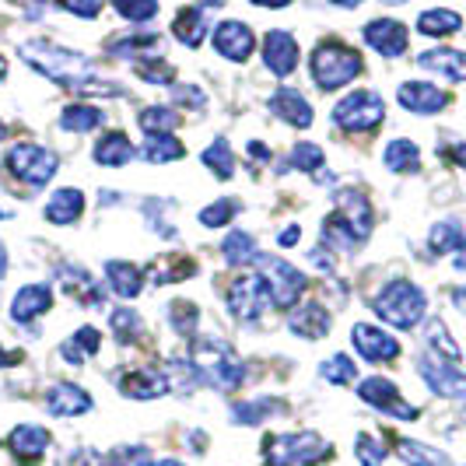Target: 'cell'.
<instances>
[{"instance_id": "cell-1", "label": "cell", "mask_w": 466, "mask_h": 466, "mask_svg": "<svg viewBox=\"0 0 466 466\" xmlns=\"http://www.w3.org/2000/svg\"><path fill=\"white\" fill-rule=\"evenodd\" d=\"M18 56H22L28 67H35L43 77H49L53 85H60V88H81V85H88L95 77L92 64H88V56H81V53H74L67 46H56V43H46V39H28L18 46Z\"/></svg>"}, {"instance_id": "cell-2", "label": "cell", "mask_w": 466, "mask_h": 466, "mask_svg": "<svg viewBox=\"0 0 466 466\" xmlns=\"http://www.w3.org/2000/svg\"><path fill=\"white\" fill-rule=\"evenodd\" d=\"M189 365L200 375V386H214L221 393H235L246 379V365L235 348L221 337H193L189 340Z\"/></svg>"}, {"instance_id": "cell-3", "label": "cell", "mask_w": 466, "mask_h": 466, "mask_svg": "<svg viewBox=\"0 0 466 466\" xmlns=\"http://www.w3.org/2000/svg\"><path fill=\"white\" fill-rule=\"evenodd\" d=\"M424 312H428V299L414 280L397 278L375 295V316L397 329H414L424 319Z\"/></svg>"}, {"instance_id": "cell-4", "label": "cell", "mask_w": 466, "mask_h": 466, "mask_svg": "<svg viewBox=\"0 0 466 466\" xmlns=\"http://www.w3.org/2000/svg\"><path fill=\"white\" fill-rule=\"evenodd\" d=\"M309 67H312V81H316L323 92H337V88L350 85V81L361 74V53L344 46L340 39H329V43H319V46H316Z\"/></svg>"}, {"instance_id": "cell-5", "label": "cell", "mask_w": 466, "mask_h": 466, "mask_svg": "<svg viewBox=\"0 0 466 466\" xmlns=\"http://www.w3.org/2000/svg\"><path fill=\"white\" fill-rule=\"evenodd\" d=\"M329 456V445L316 431H295V435H270L263 442L267 466H316Z\"/></svg>"}, {"instance_id": "cell-6", "label": "cell", "mask_w": 466, "mask_h": 466, "mask_svg": "<svg viewBox=\"0 0 466 466\" xmlns=\"http://www.w3.org/2000/svg\"><path fill=\"white\" fill-rule=\"evenodd\" d=\"M386 119V98L372 88H358V92L344 95L333 109V123L348 134H365V130H375L379 123Z\"/></svg>"}, {"instance_id": "cell-7", "label": "cell", "mask_w": 466, "mask_h": 466, "mask_svg": "<svg viewBox=\"0 0 466 466\" xmlns=\"http://www.w3.org/2000/svg\"><path fill=\"white\" fill-rule=\"evenodd\" d=\"M257 263L259 278L267 280V291H270V302L278 305V309H291V305L302 299L305 291V274H299V267H291L288 259L280 257H263V253H257Z\"/></svg>"}, {"instance_id": "cell-8", "label": "cell", "mask_w": 466, "mask_h": 466, "mask_svg": "<svg viewBox=\"0 0 466 466\" xmlns=\"http://www.w3.org/2000/svg\"><path fill=\"white\" fill-rule=\"evenodd\" d=\"M7 168L22 179L25 187L39 189L56 176L60 162H56V155H53L49 147H43V144H15V147L7 151Z\"/></svg>"}, {"instance_id": "cell-9", "label": "cell", "mask_w": 466, "mask_h": 466, "mask_svg": "<svg viewBox=\"0 0 466 466\" xmlns=\"http://www.w3.org/2000/svg\"><path fill=\"white\" fill-rule=\"evenodd\" d=\"M270 291H267V280L259 274H238L228 288V309L235 312V319L242 323H253L259 319L267 309H270Z\"/></svg>"}, {"instance_id": "cell-10", "label": "cell", "mask_w": 466, "mask_h": 466, "mask_svg": "<svg viewBox=\"0 0 466 466\" xmlns=\"http://www.w3.org/2000/svg\"><path fill=\"white\" fill-rule=\"evenodd\" d=\"M358 397L365 400L369 407H375V410H382V414H390V418H397V420H414V418H418V407H410L407 400L400 397L397 386H393L390 379H382V375L365 379V382L358 386Z\"/></svg>"}, {"instance_id": "cell-11", "label": "cell", "mask_w": 466, "mask_h": 466, "mask_svg": "<svg viewBox=\"0 0 466 466\" xmlns=\"http://www.w3.org/2000/svg\"><path fill=\"white\" fill-rule=\"evenodd\" d=\"M418 372H420V379L428 382L431 393L449 397V400L466 397V379H463V369H460V365H449V361L435 358V354H420Z\"/></svg>"}, {"instance_id": "cell-12", "label": "cell", "mask_w": 466, "mask_h": 466, "mask_svg": "<svg viewBox=\"0 0 466 466\" xmlns=\"http://www.w3.org/2000/svg\"><path fill=\"white\" fill-rule=\"evenodd\" d=\"M333 214L350 228L358 242H365L372 232V204L369 197H361L358 189H337L333 193Z\"/></svg>"}, {"instance_id": "cell-13", "label": "cell", "mask_w": 466, "mask_h": 466, "mask_svg": "<svg viewBox=\"0 0 466 466\" xmlns=\"http://www.w3.org/2000/svg\"><path fill=\"white\" fill-rule=\"evenodd\" d=\"M210 43H214V49H218L225 60L246 64L253 46H257V35H253V28L246 22H221V25H214Z\"/></svg>"}, {"instance_id": "cell-14", "label": "cell", "mask_w": 466, "mask_h": 466, "mask_svg": "<svg viewBox=\"0 0 466 466\" xmlns=\"http://www.w3.org/2000/svg\"><path fill=\"white\" fill-rule=\"evenodd\" d=\"M350 344L365 361H397L400 358L397 337H390L386 329L379 327H369V323H354L350 327Z\"/></svg>"}, {"instance_id": "cell-15", "label": "cell", "mask_w": 466, "mask_h": 466, "mask_svg": "<svg viewBox=\"0 0 466 466\" xmlns=\"http://www.w3.org/2000/svg\"><path fill=\"white\" fill-rule=\"evenodd\" d=\"M299 56H302V49H299V39L291 32H284V28L267 32V39H263V64H267L270 74L288 77L291 70L299 67Z\"/></svg>"}, {"instance_id": "cell-16", "label": "cell", "mask_w": 466, "mask_h": 466, "mask_svg": "<svg viewBox=\"0 0 466 466\" xmlns=\"http://www.w3.org/2000/svg\"><path fill=\"white\" fill-rule=\"evenodd\" d=\"M109 49V56H116V60H151V56H158V49H162V35H155V32H144V28H130V32H123L116 39H109L106 43Z\"/></svg>"}, {"instance_id": "cell-17", "label": "cell", "mask_w": 466, "mask_h": 466, "mask_svg": "<svg viewBox=\"0 0 466 466\" xmlns=\"http://www.w3.org/2000/svg\"><path fill=\"white\" fill-rule=\"evenodd\" d=\"M56 278H60V288H64L77 305H85V309H102V305H106V291H102V284L92 280V274H85L81 267L64 263Z\"/></svg>"}, {"instance_id": "cell-18", "label": "cell", "mask_w": 466, "mask_h": 466, "mask_svg": "<svg viewBox=\"0 0 466 466\" xmlns=\"http://www.w3.org/2000/svg\"><path fill=\"white\" fill-rule=\"evenodd\" d=\"M397 98L403 109H410L418 116H431V113H439V109L449 106V95L439 85H428V81H403Z\"/></svg>"}, {"instance_id": "cell-19", "label": "cell", "mask_w": 466, "mask_h": 466, "mask_svg": "<svg viewBox=\"0 0 466 466\" xmlns=\"http://www.w3.org/2000/svg\"><path fill=\"white\" fill-rule=\"evenodd\" d=\"M365 43L379 53V56H403L407 53V28L393 18H379V22L365 25Z\"/></svg>"}, {"instance_id": "cell-20", "label": "cell", "mask_w": 466, "mask_h": 466, "mask_svg": "<svg viewBox=\"0 0 466 466\" xmlns=\"http://www.w3.org/2000/svg\"><path fill=\"white\" fill-rule=\"evenodd\" d=\"M46 410L53 418H81L92 410V397L74 382H56L46 393Z\"/></svg>"}, {"instance_id": "cell-21", "label": "cell", "mask_w": 466, "mask_h": 466, "mask_svg": "<svg viewBox=\"0 0 466 466\" xmlns=\"http://www.w3.org/2000/svg\"><path fill=\"white\" fill-rule=\"evenodd\" d=\"M49 442L53 439H49V431L43 424H15L11 435H7V445H11L15 460H22V463H32V460L46 456Z\"/></svg>"}, {"instance_id": "cell-22", "label": "cell", "mask_w": 466, "mask_h": 466, "mask_svg": "<svg viewBox=\"0 0 466 466\" xmlns=\"http://www.w3.org/2000/svg\"><path fill=\"white\" fill-rule=\"evenodd\" d=\"M49 305H53V288L49 284H25L11 299V319L15 323H32L43 312H49Z\"/></svg>"}, {"instance_id": "cell-23", "label": "cell", "mask_w": 466, "mask_h": 466, "mask_svg": "<svg viewBox=\"0 0 466 466\" xmlns=\"http://www.w3.org/2000/svg\"><path fill=\"white\" fill-rule=\"evenodd\" d=\"M119 390H123V397L155 400L168 393V382H165V375L158 372V369L144 365V369H134V372L119 375Z\"/></svg>"}, {"instance_id": "cell-24", "label": "cell", "mask_w": 466, "mask_h": 466, "mask_svg": "<svg viewBox=\"0 0 466 466\" xmlns=\"http://www.w3.org/2000/svg\"><path fill=\"white\" fill-rule=\"evenodd\" d=\"M270 113L284 123H291V127H312V106H309V98L299 95L295 88H278V92L270 95Z\"/></svg>"}, {"instance_id": "cell-25", "label": "cell", "mask_w": 466, "mask_h": 466, "mask_svg": "<svg viewBox=\"0 0 466 466\" xmlns=\"http://www.w3.org/2000/svg\"><path fill=\"white\" fill-rule=\"evenodd\" d=\"M218 7H221V4H200V7H187V11H179V15H176V25H172L176 39L189 49L200 46V43H204V35H208V15L210 11H218Z\"/></svg>"}, {"instance_id": "cell-26", "label": "cell", "mask_w": 466, "mask_h": 466, "mask_svg": "<svg viewBox=\"0 0 466 466\" xmlns=\"http://www.w3.org/2000/svg\"><path fill=\"white\" fill-rule=\"evenodd\" d=\"M329 323H333V319H329V312L319 302L299 305V309L291 312V319H288L291 333L302 337V340H319V337H327Z\"/></svg>"}, {"instance_id": "cell-27", "label": "cell", "mask_w": 466, "mask_h": 466, "mask_svg": "<svg viewBox=\"0 0 466 466\" xmlns=\"http://www.w3.org/2000/svg\"><path fill=\"white\" fill-rule=\"evenodd\" d=\"M43 214H46L49 225H74V221L85 214V193L74 187L56 189V193L46 200Z\"/></svg>"}, {"instance_id": "cell-28", "label": "cell", "mask_w": 466, "mask_h": 466, "mask_svg": "<svg viewBox=\"0 0 466 466\" xmlns=\"http://www.w3.org/2000/svg\"><path fill=\"white\" fill-rule=\"evenodd\" d=\"M418 64L424 70L442 74L449 85H463V77H466V56L460 49H428V53L418 56Z\"/></svg>"}, {"instance_id": "cell-29", "label": "cell", "mask_w": 466, "mask_h": 466, "mask_svg": "<svg viewBox=\"0 0 466 466\" xmlns=\"http://www.w3.org/2000/svg\"><path fill=\"white\" fill-rule=\"evenodd\" d=\"M106 280H109V288H113V295L119 299H137L140 288H144V274H140V267L134 263H127V259H109L106 263Z\"/></svg>"}, {"instance_id": "cell-30", "label": "cell", "mask_w": 466, "mask_h": 466, "mask_svg": "<svg viewBox=\"0 0 466 466\" xmlns=\"http://www.w3.org/2000/svg\"><path fill=\"white\" fill-rule=\"evenodd\" d=\"M92 155H95V162L106 165V168H123V165L137 155V147L123 137V134H106V137L95 140Z\"/></svg>"}, {"instance_id": "cell-31", "label": "cell", "mask_w": 466, "mask_h": 466, "mask_svg": "<svg viewBox=\"0 0 466 466\" xmlns=\"http://www.w3.org/2000/svg\"><path fill=\"white\" fill-rule=\"evenodd\" d=\"M98 348H102V333L95 327H81L70 340L60 344V354L67 365H85V358H95Z\"/></svg>"}, {"instance_id": "cell-32", "label": "cell", "mask_w": 466, "mask_h": 466, "mask_svg": "<svg viewBox=\"0 0 466 466\" xmlns=\"http://www.w3.org/2000/svg\"><path fill=\"white\" fill-rule=\"evenodd\" d=\"M382 162H386L390 172H418L420 168L418 144H414V140H407V137L390 140V144L382 147Z\"/></svg>"}, {"instance_id": "cell-33", "label": "cell", "mask_w": 466, "mask_h": 466, "mask_svg": "<svg viewBox=\"0 0 466 466\" xmlns=\"http://www.w3.org/2000/svg\"><path fill=\"white\" fill-rule=\"evenodd\" d=\"M463 28V18L449 7H431L418 18V32L420 35H431V39H442V35H452Z\"/></svg>"}, {"instance_id": "cell-34", "label": "cell", "mask_w": 466, "mask_h": 466, "mask_svg": "<svg viewBox=\"0 0 466 466\" xmlns=\"http://www.w3.org/2000/svg\"><path fill=\"white\" fill-rule=\"evenodd\" d=\"M428 246H431V253L435 257H445V253H463V225L456 221V218H449V221H439L431 235H428Z\"/></svg>"}, {"instance_id": "cell-35", "label": "cell", "mask_w": 466, "mask_h": 466, "mask_svg": "<svg viewBox=\"0 0 466 466\" xmlns=\"http://www.w3.org/2000/svg\"><path fill=\"white\" fill-rule=\"evenodd\" d=\"M137 123L147 137H168V134L183 123V116H179L176 109H168V106H147L137 116Z\"/></svg>"}, {"instance_id": "cell-36", "label": "cell", "mask_w": 466, "mask_h": 466, "mask_svg": "<svg viewBox=\"0 0 466 466\" xmlns=\"http://www.w3.org/2000/svg\"><path fill=\"white\" fill-rule=\"evenodd\" d=\"M102 123H106V113L98 106H67L60 113V127L67 134H88V130L102 127Z\"/></svg>"}, {"instance_id": "cell-37", "label": "cell", "mask_w": 466, "mask_h": 466, "mask_svg": "<svg viewBox=\"0 0 466 466\" xmlns=\"http://www.w3.org/2000/svg\"><path fill=\"white\" fill-rule=\"evenodd\" d=\"M221 253H225V263H232V267H249L253 259H257V242H253V235L242 232V228H235L228 232V238L221 242Z\"/></svg>"}, {"instance_id": "cell-38", "label": "cell", "mask_w": 466, "mask_h": 466, "mask_svg": "<svg viewBox=\"0 0 466 466\" xmlns=\"http://www.w3.org/2000/svg\"><path fill=\"white\" fill-rule=\"evenodd\" d=\"M140 155H144L151 165L179 162V158L187 155V144H183V140H176L172 134H168V137H147V144L140 147Z\"/></svg>"}, {"instance_id": "cell-39", "label": "cell", "mask_w": 466, "mask_h": 466, "mask_svg": "<svg viewBox=\"0 0 466 466\" xmlns=\"http://www.w3.org/2000/svg\"><path fill=\"white\" fill-rule=\"evenodd\" d=\"M424 333H428V348H431L435 358H442L449 365H460V344L449 337V329H445L442 319H431Z\"/></svg>"}, {"instance_id": "cell-40", "label": "cell", "mask_w": 466, "mask_h": 466, "mask_svg": "<svg viewBox=\"0 0 466 466\" xmlns=\"http://www.w3.org/2000/svg\"><path fill=\"white\" fill-rule=\"evenodd\" d=\"M397 452L407 466H456L445 452H439V449H431V445L424 442H400Z\"/></svg>"}, {"instance_id": "cell-41", "label": "cell", "mask_w": 466, "mask_h": 466, "mask_svg": "<svg viewBox=\"0 0 466 466\" xmlns=\"http://www.w3.org/2000/svg\"><path fill=\"white\" fill-rule=\"evenodd\" d=\"M200 158H204V165H208L210 172H218V179H232V176H235L232 144H228L225 137H214V144H210Z\"/></svg>"}, {"instance_id": "cell-42", "label": "cell", "mask_w": 466, "mask_h": 466, "mask_svg": "<svg viewBox=\"0 0 466 466\" xmlns=\"http://www.w3.org/2000/svg\"><path fill=\"white\" fill-rule=\"evenodd\" d=\"M274 410H284V403H280V400L257 397V400L238 403V407L232 410V418H235V424H259V420H267V414H274Z\"/></svg>"}, {"instance_id": "cell-43", "label": "cell", "mask_w": 466, "mask_h": 466, "mask_svg": "<svg viewBox=\"0 0 466 466\" xmlns=\"http://www.w3.org/2000/svg\"><path fill=\"white\" fill-rule=\"evenodd\" d=\"M323 162H327V151H323L319 144H312V140H299V144L291 147L288 168H299V172H319Z\"/></svg>"}, {"instance_id": "cell-44", "label": "cell", "mask_w": 466, "mask_h": 466, "mask_svg": "<svg viewBox=\"0 0 466 466\" xmlns=\"http://www.w3.org/2000/svg\"><path fill=\"white\" fill-rule=\"evenodd\" d=\"M168 323L179 337H197V323H200V309L193 302H172L168 305Z\"/></svg>"}, {"instance_id": "cell-45", "label": "cell", "mask_w": 466, "mask_h": 466, "mask_svg": "<svg viewBox=\"0 0 466 466\" xmlns=\"http://www.w3.org/2000/svg\"><path fill=\"white\" fill-rule=\"evenodd\" d=\"M235 214H238V200L221 197V200H214L210 208L200 210V225H204V228H225V225H232Z\"/></svg>"}, {"instance_id": "cell-46", "label": "cell", "mask_w": 466, "mask_h": 466, "mask_svg": "<svg viewBox=\"0 0 466 466\" xmlns=\"http://www.w3.org/2000/svg\"><path fill=\"white\" fill-rule=\"evenodd\" d=\"M354 456H358V463L361 466H386V445L379 442L375 435H369V431H361L358 439H354Z\"/></svg>"}, {"instance_id": "cell-47", "label": "cell", "mask_w": 466, "mask_h": 466, "mask_svg": "<svg viewBox=\"0 0 466 466\" xmlns=\"http://www.w3.org/2000/svg\"><path fill=\"white\" fill-rule=\"evenodd\" d=\"M319 375H323L327 382H333V386H348V382H354V375H358V365L350 361L348 354H333L329 361H323Z\"/></svg>"}, {"instance_id": "cell-48", "label": "cell", "mask_w": 466, "mask_h": 466, "mask_svg": "<svg viewBox=\"0 0 466 466\" xmlns=\"http://www.w3.org/2000/svg\"><path fill=\"white\" fill-rule=\"evenodd\" d=\"M109 327H113L119 344H127V340H134L140 333V316L134 309H113L109 312Z\"/></svg>"}, {"instance_id": "cell-49", "label": "cell", "mask_w": 466, "mask_h": 466, "mask_svg": "<svg viewBox=\"0 0 466 466\" xmlns=\"http://www.w3.org/2000/svg\"><path fill=\"white\" fill-rule=\"evenodd\" d=\"M147 463H151V452L144 445H116L106 456V466H147Z\"/></svg>"}, {"instance_id": "cell-50", "label": "cell", "mask_w": 466, "mask_h": 466, "mask_svg": "<svg viewBox=\"0 0 466 466\" xmlns=\"http://www.w3.org/2000/svg\"><path fill=\"white\" fill-rule=\"evenodd\" d=\"M116 11L127 22H151V18H158L162 7L155 0H144V4H116Z\"/></svg>"}, {"instance_id": "cell-51", "label": "cell", "mask_w": 466, "mask_h": 466, "mask_svg": "<svg viewBox=\"0 0 466 466\" xmlns=\"http://www.w3.org/2000/svg\"><path fill=\"white\" fill-rule=\"evenodd\" d=\"M176 98H179V102H187V106H193V109H204V106H208V95L200 92V88H193V85L176 88Z\"/></svg>"}, {"instance_id": "cell-52", "label": "cell", "mask_w": 466, "mask_h": 466, "mask_svg": "<svg viewBox=\"0 0 466 466\" xmlns=\"http://www.w3.org/2000/svg\"><path fill=\"white\" fill-rule=\"evenodd\" d=\"M60 11L77 15V18H98L102 15V4H60Z\"/></svg>"}, {"instance_id": "cell-53", "label": "cell", "mask_w": 466, "mask_h": 466, "mask_svg": "<svg viewBox=\"0 0 466 466\" xmlns=\"http://www.w3.org/2000/svg\"><path fill=\"white\" fill-rule=\"evenodd\" d=\"M302 238V228L299 225H291V228H284V232L278 235V246H295Z\"/></svg>"}, {"instance_id": "cell-54", "label": "cell", "mask_w": 466, "mask_h": 466, "mask_svg": "<svg viewBox=\"0 0 466 466\" xmlns=\"http://www.w3.org/2000/svg\"><path fill=\"white\" fill-rule=\"evenodd\" d=\"M312 263H316V267H319V270H333V259L329 257H323V249H312Z\"/></svg>"}, {"instance_id": "cell-55", "label": "cell", "mask_w": 466, "mask_h": 466, "mask_svg": "<svg viewBox=\"0 0 466 466\" xmlns=\"http://www.w3.org/2000/svg\"><path fill=\"white\" fill-rule=\"evenodd\" d=\"M18 361V354H11V350L0 348V369H7V365H15Z\"/></svg>"}, {"instance_id": "cell-56", "label": "cell", "mask_w": 466, "mask_h": 466, "mask_svg": "<svg viewBox=\"0 0 466 466\" xmlns=\"http://www.w3.org/2000/svg\"><path fill=\"white\" fill-rule=\"evenodd\" d=\"M7 274V249H4V242H0V280Z\"/></svg>"}, {"instance_id": "cell-57", "label": "cell", "mask_w": 466, "mask_h": 466, "mask_svg": "<svg viewBox=\"0 0 466 466\" xmlns=\"http://www.w3.org/2000/svg\"><path fill=\"white\" fill-rule=\"evenodd\" d=\"M4 77H7V60L0 56V81H4Z\"/></svg>"}, {"instance_id": "cell-58", "label": "cell", "mask_w": 466, "mask_h": 466, "mask_svg": "<svg viewBox=\"0 0 466 466\" xmlns=\"http://www.w3.org/2000/svg\"><path fill=\"white\" fill-rule=\"evenodd\" d=\"M155 466H183L179 460H162V463H155Z\"/></svg>"}, {"instance_id": "cell-59", "label": "cell", "mask_w": 466, "mask_h": 466, "mask_svg": "<svg viewBox=\"0 0 466 466\" xmlns=\"http://www.w3.org/2000/svg\"><path fill=\"white\" fill-rule=\"evenodd\" d=\"M4 134H7V127H4V119H0V140H4Z\"/></svg>"}, {"instance_id": "cell-60", "label": "cell", "mask_w": 466, "mask_h": 466, "mask_svg": "<svg viewBox=\"0 0 466 466\" xmlns=\"http://www.w3.org/2000/svg\"><path fill=\"white\" fill-rule=\"evenodd\" d=\"M0 218H7V210H4V208H0Z\"/></svg>"}]
</instances>
